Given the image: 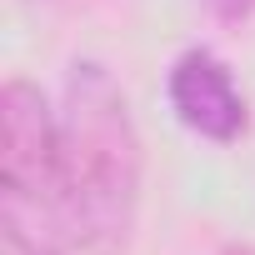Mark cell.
Returning a JSON list of instances; mask_svg holds the SVG:
<instances>
[{
  "label": "cell",
  "instance_id": "3957f363",
  "mask_svg": "<svg viewBox=\"0 0 255 255\" xmlns=\"http://www.w3.org/2000/svg\"><path fill=\"white\" fill-rule=\"evenodd\" d=\"M170 110L185 130H195L200 140L230 145L245 135V95L230 75V65L210 50H185L170 65Z\"/></svg>",
  "mask_w": 255,
  "mask_h": 255
},
{
  "label": "cell",
  "instance_id": "8992f818",
  "mask_svg": "<svg viewBox=\"0 0 255 255\" xmlns=\"http://www.w3.org/2000/svg\"><path fill=\"white\" fill-rule=\"evenodd\" d=\"M225 255H255V245H230Z\"/></svg>",
  "mask_w": 255,
  "mask_h": 255
},
{
  "label": "cell",
  "instance_id": "6da1fadb",
  "mask_svg": "<svg viewBox=\"0 0 255 255\" xmlns=\"http://www.w3.org/2000/svg\"><path fill=\"white\" fill-rule=\"evenodd\" d=\"M140 135L125 90L105 65L75 60L60 100V195L80 250L115 255L130 245L140 210Z\"/></svg>",
  "mask_w": 255,
  "mask_h": 255
},
{
  "label": "cell",
  "instance_id": "7a4b0ae2",
  "mask_svg": "<svg viewBox=\"0 0 255 255\" xmlns=\"http://www.w3.org/2000/svg\"><path fill=\"white\" fill-rule=\"evenodd\" d=\"M0 230L35 255L80 250L60 195V115L30 80L0 90Z\"/></svg>",
  "mask_w": 255,
  "mask_h": 255
},
{
  "label": "cell",
  "instance_id": "277c9868",
  "mask_svg": "<svg viewBox=\"0 0 255 255\" xmlns=\"http://www.w3.org/2000/svg\"><path fill=\"white\" fill-rule=\"evenodd\" d=\"M205 10H210L215 20H225V25H240V20L255 10V0H205Z\"/></svg>",
  "mask_w": 255,
  "mask_h": 255
},
{
  "label": "cell",
  "instance_id": "5b68a950",
  "mask_svg": "<svg viewBox=\"0 0 255 255\" xmlns=\"http://www.w3.org/2000/svg\"><path fill=\"white\" fill-rule=\"evenodd\" d=\"M0 255H35V250H25V245H15V240H0Z\"/></svg>",
  "mask_w": 255,
  "mask_h": 255
}]
</instances>
